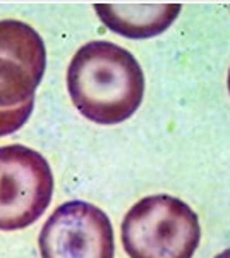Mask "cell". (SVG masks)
Instances as JSON below:
<instances>
[{
	"instance_id": "3",
	"label": "cell",
	"mask_w": 230,
	"mask_h": 258,
	"mask_svg": "<svg viewBox=\"0 0 230 258\" xmlns=\"http://www.w3.org/2000/svg\"><path fill=\"white\" fill-rule=\"evenodd\" d=\"M52 195L53 174L41 153L24 145L0 147V231L35 224Z\"/></svg>"
},
{
	"instance_id": "7",
	"label": "cell",
	"mask_w": 230,
	"mask_h": 258,
	"mask_svg": "<svg viewBox=\"0 0 230 258\" xmlns=\"http://www.w3.org/2000/svg\"><path fill=\"white\" fill-rule=\"evenodd\" d=\"M35 107V98L28 100L26 103L12 109H0V136H7L16 133L26 124Z\"/></svg>"
},
{
	"instance_id": "4",
	"label": "cell",
	"mask_w": 230,
	"mask_h": 258,
	"mask_svg": "<svg viewBox=\"0 0 230 258\" xmlns=\"http://www.w3.org/2000/svg\"><path fill=\"white\" fill-rule=\"evenodd\" d=\"M38 246L41 258H114V227L102 209L72 200L47 219Z\"/></svg>"
},
{
	"instance_id": "2",
	"label": "cell",
	"mask_w": 230,
	"mask_h": 258,
	"mask_svg": "<svg viewBox=\"0 0 230 258\" xmlns=\"http://www.w3.org/2000/svg\"><path fill=\"white\" fill-rule=\"evenodd\" d=\"M199 241L196 212L170 195L139 200L122 220V246L129 258H192Z\"/></svg>"
},
{
	"instance_id": "1",
	"label": "cell",
	"mask_w": 230,
	"mask_h": 258,
	"mask_svg": "<svg viewBox=\"0 0 230 258\" xmlns=\"http://www.w3.org/2000/svg\"><path fill=\"white\" fill-rule=\"evenodd\" d=\"M67 90L81 115L102 126H112L139 109L144 74L129 50L96 40L74 53L67 68Z\"/></svg>"
},
{
	"instance_id": "6",
	"label": "cell",
	"mask_w": 230,
	"mask_h": 258,
	"mask_svg": "<svg viewBox=\"0 0 230 258\" xmlns=\"http://www.w3.org/2000/svg\"><path fill=\"white\" fill-rule=\"evenodd\" d=\"M96 14L108 30L125 38H151L174 23L181 12L177 4H98Z\"/></svg>"
},
{
	"instance_id": "5",
	"label": "cell",
	"mask_w": 230,
	"mask_h": 258,
	"mask_svg": "<svg viewBox=\"0 0 230 258\" xmlns=\"http://www.w3.org/2000/svg\"><path fill=\"white\" fill-rule=\"evenodd\" d=\"M47 68L45 43L29 24L0 21V109H12L35 98Z\"/></svg>"
},
{
	"instance_id": "8",
	"label": "cell",
	"mask_w": 230,
	"mask_h": 258,
	"mask_svg": "<svg viewBox=\"0 0 230 258\" xmlns=\"http://www.w3.org/2000/svg\"><path fill=\"white\" fill-rule=\"evenodd\" d=\"M215 258H230V248L225 249V251H221L220 255H216Z\"/></svg>"
},
{
	"instance_id": "9",
	"label": "cell",
	"mask_w": 230,
	"mask_h": 258,
	"mask_svg": "<svg viewBox=\"0 0 230 258\" xmlns=\"http://www.w3.org/2000/svg\"><path fill=\"white\" fill-rule=\"evenodd\" d=\"M227 85H228V93H230V69H228V78H227Z\"/></svg>"
}]
</instances>
